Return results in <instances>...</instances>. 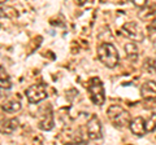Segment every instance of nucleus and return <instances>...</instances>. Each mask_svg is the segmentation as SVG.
I'll use <instances>...</instances> for the list:
<instances>
[{"instance_id":"obj_1","label":"nucleus","mask_w":156,"mask_h":145,"mask_svg":"<svg viewBox=\"0 0 156 145\" xmlns=\"http://www.w3.org/2000/svg\"><path fill=\"white\" fill-rule=\"evenodd\" d=\"M98 57H99L101 64L109 67V69L116 67L120 61L119 52H117L116 47L111 44V43H103V44L99 46V48H98Z\"/></svg>"},{"instance_id":"obj_2","label":"nucleus","mask_w":156,"mask_h":145,"mask_svg":"<svg viewBox=\"0 0 156 145\" xmlns=\"http://www.w3.org/2000/svg\"><path fill=\"white\" fill-rule=\"evenodd\" d=\"M107 115H108L111 122L115 126H117V127H125V126H129L130 120H131L130 113L120 105H111L109 108L107 109Z\"/></svg>"},{"instance_id":"obj_3","label":"nucleus","mask_w":156,"mask_h":145,"mask_svg":"<svg viewBox=\"0 0 156 145\" xmlns=\"http://www.w3.org/2000/svg\"><path fill=\"white\" fill-rule=\"evenodd\" d=\"M89 95L91 101L95 105L101 106L105 101V93H104V87L103 83L99 78H92L89 83Z\"/></svg>"},{"instance_id":"obj_4","label":"nucleus","mask_w":156,"mask_h":145,"mask_svg":"<svg viewBox=\"0 0 156 145\" xmlns=\"http://www.w3.org/2000/svg\"><path fill=\"white\" fill-rule=\"evenodd\" d=\"M25 95L30 104H38L47 99V89L43 84H33L26 89Z\"/></svg>"},{"instance_id":"obj_5","label":"nucleus","mask_w":156,"mask_h":145,"mask_svg":"<svg viewBox=\"0 0 156 145\" xmlns=\"http://www.w3.org/2000/svg\"><path fill=\"white\" fill-rule=\"evenodd\" d=\"M121 32H122L126 38H129V39L134 40V42H142L144 39V34L142 31V29L135 22H126L125 25L121 27Z\"/></svg>"},{"instance_id":"obj_6","label":"nucleus","mask_w":156,"mask_h":145,"mask_svg":"<svg viewBox=\"0 0 156 145\" xmlns=\"http://www.w3.org/2000/svg\"><path fill=\"white\" fill-rule=\"evenodd\" d=\"M86 135L90 140H98L101 137V123L96 115H92V117L87 120Z\"/></svg>"},{"instance_id":"obj_7","label":"nucleus","mask_w":156,"mask_h":145,"mask_svg":"<svg viewBox=\"0 0 156 145\" xmlns=\"http://www.w3.org/2000/svg\"><path fill=\"white\" fill-rule=\"evenodd\" d=\"M129 127H130V131L135 136H143L147 132L146 131V119L142 117H136L134 119H131L129 123Z\"/></svg>"},{"instance_id":"obj_8","label":"nucleus","mask_w":156,"mask_h":145,"mask_svg":"<svg viewBox=\"0 0 156 145\" xmlns=\"http://www.w3.org/2000/svg\"><path fill=\"white\" fill-rule=\"evenodd\" d=\"M140 96L144 100H155L156 99V82L148 80L140 87Z\"/></svg>"},{"instance_id":"obj_9","label":"nucleus","mask_w":156,"mask_h":145,"mask_svg":"<svg viewBox=\"0 0 156 145\" xmlns=\"http://www.w3.org/2000/svg\"><path fill=\"white\" fill-rule=\"evenodd\" d=\"M125 52H126V56L130 61H136L138 60V56H139V49L136 44L134 42H129L125 44Z\"/></svg>"},{"instance_id":"obj_10","label":"nucleus","mask_w":156,"mask_h":145,"mask_svg":"<svg viewBox=\"0 0 156 145\" xmlns=\"http://www.w3.org/2000/svg\"><path fill=\"white\" fill-rule=\"evenodd\" d=\"M39 128L44 130V131H50L53 128V114L52 112H48L43 115V118L39 120Z\"/></svg>"},{"instance_id":"obj_11","label":"nucleus","mask_w":156,"mask_h":145,"mask_svg":"<svg viewBox=\"0 0 156 145\" xmlns=\"http://www.w3.org/2000/svg\"><path fill=\"white\" fill-rule=\"evenodd\" d=\"M17 126H18V119L12 118V119L4 120V122H3V127L0 130H2L3 132H5V133H12L14 130L17 128Z\"/></svg>"},{"instance_id":"obj_12","label":"nucleus","mask_w":156,"mask_h":145,"mask_svg":"<svg viewBox=\"0 0 156 145\" xmlns=\"http://www.w3.org/2000/svg\"><path fill=\"white\" fill-rule=\"evenodd\" d=\"M2 109L5 113H16V112H18V110L21 109V103L17 101V100L8 101V103H5V104L2 106Z\"/></svg>"},{"instance_id":"obj_13","label":"nucleus","mask_w":156,"mask_h":145,"mask_svg":"<svg viewBox=\"0 0 156 145\" xmlns=\"http://www.w3.org/2000/svg\"><path fill=\"white\" fill-rule=\"evenodd\" d=\"M0 16L7 17L9 20H14V18L18 17V13L12 7H0Z\"/></svg>"},{"instance_id":"obj_14","label":"nucleus","mask_w":156,"mask_h":145,"mask_svg":"<svg viewBox=\"0 0 156 145\" xmlns=\"http://www.w3.org/2000/svg\"><path fill=\"white\" fill-rule=\"evenodd\" d=\"M156 130V113H151L150 117L146 119V131L154 132Z\"/></svg>"},{"instance_id":"obj_15","label":"nucleus","mask_w":156,"mask_h":145,"mask_svg":"<svg viewBox=\"0 0 156 145\" xmlns=\"http://www.w3.org/2000/svg\"><path fill=\"white\" fill-rule=\"evenodd\" d=\"M12 87V82L7 75H0V89L7 91Z\"/></svg>"},{"instance_id":"obj_16","label":"nucleus","mask_w":156,"mask_h":145,"mask_svg":"<svg viewBox=\"0 0 156 145\" xmlns=\"http://www.w3.org/2000/svg\"><path fill=\"white\" fill-rule=\"evenodd\" d=\"M133 4L136 7V8H144L146 5H147V0H133Z\"/></svg>"},{"instance_id":"obj_17","label":"nucleus","mask_w":156,"mask_h":145,"mask_svg":"<svg viewBox=\"0 0 156 145\" xmlns=\"http://www.w3.org/2000/svg\"><path fill=\"white\" fill-rule=\"evenodd\" d=\"M148 30H150V32H155L156 31V18L150 23V26H148Z\"/></svg>"},{"instance_id":"obj_18","label":"nucleus","mask_w":156,"mask_h":145,"mask_svg":"<svg viewBox=\"0 0 156 145\" xmlns=\"http://www.w3.org/2000/svg\"><path fill=\"white\" fill-rule=\"evenodd\" d=\"M86 2H87V0H74V3L77 4V5H83Z\"/></svg>"},{"instance_id":"obj_19","label":"nucleus","mask_w":156,"mask_h":145,"mask_svg":"<svg viewBox=\"0 0 156 145\" xmlns=\"http://www.w3.org/2000/svg\"><path fill=\"white\" fill-rule=\"evenodd\" d=\"M7 0H0V4H3V3H5Z\"/></svg>"},{"instance_id":"obj_20","label":"nucleus","mask_w":156,"mask_h":145,"mask_svg":"<svg viewBox=\"0 0 156 145\" xmlns=\"http://www.w3.org/2000/svg\"><path fill=\"white\" fill-rule=\"evenodd\" d=\"M0 99H2V93H0Z\"/></svg>"}]
</instances>
